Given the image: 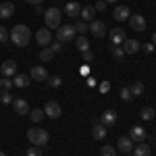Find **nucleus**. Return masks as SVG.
<instances>
[{
	"label": "nucleus",
	"mask_w": 156,
	"mask_h": 156,
	"mask_svg": "<svg viewBox=\"0 0 156 156\" xmlns=\"http://www.w3.org/2000/svg\"><path fill=\"white\" fill-rule=\"evenodd\" d=\"M11 40H12L15 46L25 48V46L29 44V40H31V29H29L27 25H15L11 29Z\"/></svg>",
	"instance_id": "obj_1"
},
{
	"label": "nucleus",
	"mask_w": 156,
	"mask_h": 156,
	"mask_svg": "<svg viewBox=\"0 0 156 156\" xmlns=\"http://www.w3.org/2000/svg\"><path fill=\"white\" fill-rule=\"evenodd\" d=\"M27 140L37 148H44L50 142V133L46 129H27Z\"/></svg>",
	"instance_id": "obj_2"
},
{
	"label": "nucleus",
	"mask_w": 156,
	"mask_h": 156,
	"mask_svg": "<svg viewBox=\"0 0 156 156\" xmlns=\"http://www.w3.org/2000/svg\"><path fill=\"white\" fill-rule=\"evenodd\" d=\"M60 19H62V11L56 9V6H50L48 11L44 12V21H46V27H48L50 31L60 27Z\"/></svg>",
	"instance_id": "obj_3"
},
{
	"label": "nucleus",
	"mask_w": 156,
	"mask_h": 156,
	"mask_svg": "<svg viewBox=\"0 0 156 156\" xmlns=\"http://www.w3.org/2000/svg\"><path fill=\"white\" fill-rule=\"evenodd\" d=\"M75 36H77V31H75V27H73V25H60L58 29H56V40L62 42V44L75 40Z\"/></svg>",
	"instance_id": "obj_4"
},
{
	"label": "nucleus",
	"mask_w": 156,
	"mask_h": 156,
	"mask_svg": "<svg viewBox=\"0 0 156 156\" xmlns=\"http://www.w3.org/2000/svg\"><path fill=\"white\" fill-rule=\"evenodd\" d=\"M44 112H46V117H50V119H58L60 115H62V108H60L58 102L48 100V102H46V106H44Z\"/></svg>",
	"instance_id": "obj_5"
},
{
	"label": "nucleus",
	"mask_w": 156,
	"mask_h": 156,
	"mask_svg": "<svg viewBox=\"0 0 156 156\" xmlns=\"http://www.w3.org/2000/svg\"><path fill=\"white\" fill-rule=\"evenodd\" d=\"M108 37H110V44H112V46H121V44L127 40V36H125V29H121V27L110 29V31H108Z\"/></svg>",
	"instance_id": "obj_6"
},
{
	"label": "nucleus",
	"mask_w": 156,
	"mask_h": 156,
	"mask_svg": "<svg viewBox=\"0 0 156 156\" xmlns=\"http://www.w3.org/2000/svg\"><path fill=\"white\" fill-rule=\"evenodd\" d=\"M129 25H131V29H135V31H146V19L140 15V12H133V15H129Z\"/></svg>",
	"instance_id": "obj_7"
},
{
	"label": "nucleus",
	"mask_w": 156,
	"mask_h": 156,
	"mask_svg": "<svg viewBox=\"0 0 156 156\" xmlns=\"http://www.w3.org/2000/svg\"><path fill=\"white\" fill-rule=\"evenodd\" d=\"M36 42L40 44V46H50V42H52V31H50L48 27H44V29H37L36 34Z\"/></svg>",
	"instance_id": "obj_8"
},
{
	"label": "nucleus",
	"mask_w": 156,
	"mask_h": 156,
	"mask_svg": "<svg viewBox=\"0 0 156 156\" xmlns=\"http://www.w3.org/2000/svg\"><path fill=\"white\" fill-rule=\"evenodd\" d=\"M129 137H131L133 142H146V137H148V133H146V129L142 127V125H133L131 131H129Z\"/></svg>",
	"instance_id": "obj_9"
},
{
	"label": "nucleus",
	"mask_w": 156,
	"mask_h": 156,
	"mask_svg": "<svg viewBox=\"0 0 156 156\" xmlns=\"http://www.w3.org/2000/svg\"><path fill=\"white\" fill-rule=\"evenodd\" d=\"M117 150H121L123 154H129V152H133V140L129 137V135L119 137V140H117Z\"/></svg>",
	"instance_id": "obj_10"
},
{
	"label": "nucleus",
	"mask_w": 156,
	"mask_h": 156,
	"mask_svg": "<svg viewBox=\"0 0 156 156\" xmlns=\"http://www.w3.org/2000/svg\"><path fill=\"white\" fill-rule=\"evenodd\" d=\"M0 73H2V77H15L17 75V62L15 60H4L2 67H0Z\"/></svg>",
	"instance_id": "obj_11"
},
{
	"label": "nucleus",
	"mask_w": 156,
	"mask_h": 156,
	"mask_svg": "<svg viewBox=\"0 0 156 156\" xmlns=\"http://www.w3.org/2000/svg\"><path fill=\"white\" fill-rule=\"evenodd\" d=\"M90 31H92V36H94V37L100 40V37L106 36V25L102 23V21H92V23H90Z\"/></svg>",
	"instance_id": "obj_12"
},
{
	"label": "nucleus",
	"mask_w": 156,
	"mask_h": 156,
	"mask_svg": "<svg viewBox=\"0 0 156 156\" xmlns=\"http://www.w3.org/2000/svg\"><path fill=\"white\" fill-rule=\"evenodd\" d=\"M29 77H31L34 81H46V79H48V71H46V67L37 65V67H34V69H31Z\"/></svg>",
	"instance_id": "obj_13"
},
{
	"label": "nucleus",
	"mask_w": 156,
	"mask_h": 156,
	"mask_svg": "<svg viewBox=\"0 0 156 156\" xmlns=\"http://www.w3.org/2000/svg\"><path fill=\"white\" fill-rule=\"evenodd\" d=\"M129 15H131V11H129V6H125V4H119V6L112 11L115 21H127V19H129Z\"/></svg>",
	"instance_id": "obj_14"
},
{
	"label": "nucleus",
	"mask_w": 156,
	"mask_h": 156,
	"mask_svg": "<svg viewBox=\"0 0 156 156\" xmlns=\"http://www.w3.org/2000/svg\"><path fill=\"white\" fill-rule=\"evenodd\" d=\"M12 108H15L17 115H29V104H27V100H23V98H15L12 100Z\"/></svg>",
	"instance_id": "obj_15"
},
{
	"label": "nucleus",
	"mask_w": 156,
	"mask_h": 156,
	"mask_svg": "<svg viewBox=\"0 0 156 156\" xmlns=\"http://www.w3.org/2000/svg\"><path fill=\"white\" fill-rule=\"evenodd\" d=\"M140 46H142V44H140L137 40H125V42H123V52H125V54H135V52L140 50Z\"/></svg>",
	"instance_id": "obj_16"
},
{
	"label": "nucleus",
	"mask_w": 156,
	"mask_h": 156,
	"mask_svg": "<svg viewBox=\"0 0 156 156\" xmlns=\"http://www.w3.org/2000/svg\"><path fill=\"white\" fill-rule=\"evenodd\" d=\"M100 123H102L104 127H112V125L117 123V112H115V110H106V112H102Z\"/></svg>",
	"instance_id": "obj_17"
},
{
	"label": "nucleus",
	"mask_w": 156,
	"mask_h": 156,
	"mask_svg": "<svg viewBox=\"0 0 156 156\" xmlns=\"http://www.w3.org/2000/svg\"><path fill=\"white\" fill-rule=\"evenodd\" d=\"M15 12V4L12 2H2L0 4V19H11Z\"/></svg>",
	"instance_id": "obj_18"
},
{
	"label": "nucleus",
	"mask_w": 156,
	"mask_h": 156,
	"mask_svg": "<svg viewBox=\"0 0 156 156\" xmlns=\"http://www.w3.org/2000/svg\"><path fill=\"white\" fill-rule=\"evenodd\" d=\"M65 12H67V17H79L81 15V4L79 2H69L67 6H65Z\"/></svg>",
	"instance_id": "obj_19"
},
{
	"label": "nucleus",
	"mask_w": 156,
	"mask_h": 156,
	"mask_svg": "<svg viewBox=\"0 0 156 156\" xmlns=\"http://www.w3.org/2000/svg\"><path fill=\"white\" fill-rule=\"evenodd\" d=\"M12 83L17 85V87H27V85L31 83V77L29 75H23V73H17L15 79H12Z\"/></svg>",
	"instance_id": "obj_20"
},
{
	"label": "nucleus",
	"mask_w": 156,
	"mask_h": 156,
	"mask_svg": "<svg viewBox=\"0 0 156 156\" xmlns=\"http://www.w3.org/2000/svg\"><path fill=\"white\" fill-rule=\"evenodd\" d=\"M81 19H83L85 23H87V21H90V23L96 21V9H94V6H83V9H81Z\"/></svg>",
	"instance_id": "obj_21"
},
{
	"label": "nucleus",
	"mask_w": 156,
	"mask_h": 156,
	"mask_svg": "<svg viewBox=\"0 0 156 156\" xmlns=\"http://www.w3.org/2000/svg\"><path fill=\"white\" fill-rule=\"evenodd\" d=\"M133 156H150V146L146 142H140L137 146H133Z\"/></svg>",
	"instance_id": "obj_22"
},
{
	"label": "nucleus",
	"mask_w": 156,
	"mask_h": 156,
	"mask_svg": "<svg viewBox=\"0 0 156 156\" xmlns=\"http://www.w3.org/2000/svg\"><path fill=\"white\" fill-rule=\"evenodd\" d=\"M44 117H46L44 108H34V110H29V119H31V123H42Z\"/></svg>",
	"instance_id": "obj_23"
},
{
	"label": "nucleus",
	"mask_w": 156,
	"mask_h": 156,
	"mask_svg": "<svg viewBox=\"0 0 156 156\" xmlns=\"http://www.w3.org/2000/svg\"><path fill=\"white\" fill-rule=\"evenodd\" d=\"M92 135H94V140H102V137L106 135V127H104L102 123H94V127H92Z\"/></svg>",
	"instance_id": "obj_24"
},
{
	"label": "nucleus",
	"mask_w": 156,
	"mask_h": 156,
	"mask_svg": "<svg viewBox=\"0 0 156 156\" xmlns=\"http://www.w3.org/2000/svg\"><path fill=\"white\" fill-rule=\"evenodd\" d=\"M75 46H77L79 52H85V50H90V42H87L85 36H79V37H75Z\"/></svg>",
	"instance_id": "obj_25"
},
{
	"label": "nucleus",
	"mask_w": 156,
	"mask_h": 156,
	"mask_svg": "<svg viewBox=\"0 0 156 156\" xmlns=\"http://www.w3.org/2000/svg\"><path fill=\"white\" fill-rule=\"evenodd\" d=\"M73 27H75V31H77V34H81V36H85V34H87V31H90V25L85 23L83 19H77V21H75V25H73Z\"/></svg>",
	"instance_id": "obj_26"
},
{
	"label": "nucleus",
	"mask_w": 156,
	"mask_h": 156,
	"mask_svg": "<svg viewBox=\"0 0 156 156\" xmlns=\"http://www.w3.org/2000/svg\"><path fill=\"white\" fill-rule=\"evenodd\" d=\"M129 90H131V96H142L144 94V83L142 81H135V83L129 85Z\"/></svg>",
	"instance_id": "obj_27"
},
{
	"label": "nucleus",
	"mask_w": 156,
	"mask_h": 156,
	"mask_svg": "<svg viewBox=\"0 0 156 156\" xmlns=\"http://www.w3.org/2000/svg\"><path fill=\"white\" fill-rule=\"evenodd\" d=\"M40 58L44 60V62H50V60L54 58V52H52V50H50L48 46H46V48H42V50H40Z\"/></svg>",
	"instance_id": "obj_28"
},
{
	"label": "nucleus",
	"mask_w": 156,
	"mask_h": 156,
	"mask_svg": "<svg viewBox=\"0 0 156 156\" xmlns=\"http://www.w3.org/2000/svg\"><path fill=\"white\" fill-rule=\"evenodd\" d=\"M12 100H15V98L11 96L9 90H2V92H0V102H2V104H12Z\"/></svg>",
	"instance_id": "obj_29"
},
{
	"label": "nucleus",
	"mask_w": 156,
	"mask_h": 156,
	"mask_svg": "<svg viewBox=\"0 0 156 156\" xmlns=\"http://www.w3.org/2000/svg\"><path fill=\"white\" fill-rule=\"evenodd\" d=\"M100 156H117L115 146H102V148H100Z\"/></svg>",
	"instance_id": "obj_30"
},
{
	"label": "nucleus",
	"mask_w": 156,
	"mask_h": 156,
	"mask_svg": "<svg viewBox=\"0 0 156 156\" xmlns=\"http://www.w3.org/2000/svg\"><path fill=\"white\" fill-rule=\"evenodd\" d=\"M140 117H142L144 121H150L152 117H156V110H154V108H144V110L140 112Z\"/></svg>",
	"instance_id": "obj_31"
},
{
	"label": "nucleus",
	"mask_w": 156,
	"mask_h": 156,
	"mask_svg": "<svg viewBox=\"0 0 156 156\" xmlns=\"http://www.w3.org/2000/svg\"><path fill=\"white\" fill-rule=\"evenodd\" d=\"M50 50H52V52H54V54H58V52H62V50H65V44H62V42H58V40H56V42H50V46H48Z\"/></svg>",
	"instance_id": "obj_32"
},
{
	"label": "nucleus",
	"mask_w": 156,
	"mask_h": 156,
	"mask_svg": "<svg viewBox=\"0 0 156 156\" xmlns=\"http://www.w3.org/2000/svg\"><path fill=\"white\" fill-rule=\"evenodd\" d=\"M131 90H129V85H125V87H121V100H125V102H129L131 100Z\"/></svg>",
	"instance_id": "obj_33"
},
{
	"label": "nucleus",
	"mask_w": 156,
	"mask_h": 156,
	"mask_svg": "<svg viewBox=\"0 0 156 156\" xmlns=\"http://www.w3.org/2000/svg\"><path fill=\"white\" fill-rule=\"evenodd\" d=\"M12 79L11 77H2V79H0V87H2V90H9V92H11V87H12Z\"/></svg>",
	"instance_id": "obj_34"
},
{
	"label": "nucleus",
	"mask_w": 156,
	"mask_h": 156,
	"mask_svg": "<svg viewBox=\"0 0 156 156\" xmlns=\"http://www.w3.org/2000/svg\"><path fill=\"white\" fill-rule=\"evenodd\" d=\"M110 52H112V56H115L117 60L125 56V52H123V48H121V46H110Z\"/></svg>",
	"instance_id": "obj_35"
},
{
	"label": "nucleus",
	"mask_w": 156,
	"mask_h": 156,
	"mask_svg": "<svg viewBox=\"0 0 156 156\" xmlns=\"http://www.w3.org/2000/svg\"><path fill=\"white\" fill-rule=\"evenodd\" d=\"M6 40H11V34H9V29H6V27H2V25H0V44H2V42H6Z\"/></svg>",
	"instance_id": "obj_36"
},
{
	"label": "nucleus",
	"mask_w": 156,
	"mask_h": 156,
	"mask_svg": "<svg viewBox=\"0 0 156 156\" xmlns=\"http://www.w3.org/2000/svg\"><path fill=\"white\" fill-rule=\"evenodd\" d=\"M27 156H42V148H37V146H31V148L27 150Z\"/></svg>",
	"instance_id": "obj_37"
},
{
	"label": "nucleus",
	"mask_w": 156,
	"mask_h": 156,
	"mask_svg": "<svg viewBox=\"0 0 156 156\" xmlns=\"http://www.w3.org/2000/svg\"><path fill=\"white\" fill-rule=\"evenodd\" d=\"M48 81H50V85H52V87H58V85L62 83V79H60L58 75H54V77H48Z\"/></svg>",
	"instance_id": "obj_38"
},
{
	"label": "nucleus",
	"mask_w": 156,
	"mask_h": 156,
	"mask_svg": "<svg viewBox=\"0 0 156 156\" xmlns=\"http://www.w3.org/2000/svg\"><path fill=\"white\" fill-rule=\"evenodd\" d=\"M94 9H96V12L106 11V2H104V0H96V6H94Z\"/></svg>",
	"instance_id": "obj_39"
},
{
	"label": "nucleus",
	"mask_w": 156,
	"mask_h": 156,
	"mask_svg": "<svg viewBox=\"0 0 156 156\" xmlns=\"http://www.w3.org/2000/svg\"><path fill=\"white\" fill-rule=\"evenodd\" d=\"M140 48L144 50L146 54H152V52H154V44H150V42H148V44H142Z\"/></svg>",
	"instance_id": "obj_40"
},
{
	"label": "nucleus",
	"mask_w": 156,
	"mask_h": 156,
	"mask_svg": "<svg viewBox=\"0 0 156 156\" xmlns=\"http://www.w3.org/2000/svg\"><path fill=\"white\" fill-rule=\"evenodd\" d=\"M81 54H83L85 62H92V60H94V52H92V50H85V52H81Z\"/></svg>",
	"instance_id": "obj_41"
},
{
	"label": "nucleus",
	"mask_w": 156,
	"mask_h": 156,
	"mask_svg": "<svg viewBox=\"0 0 156 156\" xmlns=\"http://www.w3.org/2000/svg\"><path fill=\"white\" fill-rule=\"evenodd\" d=\"M108 90H110V81H102V83H100V92H102V94H106Z\"/></svg>",
	"instance_id": "obj_42"
},
{
	"label": "nucleus",
	"mask_w": 156,
	"mask_h": 156,
	"mask_svg": "<svg viewBox=\"0 0 156 156\" xmlns=\"http://www.w3.org/2000/svg\"><path fill=\"white\" fill-rule=\"evenodd\" d=\"M25 2H27V4H34V6H37V4H42L44 0H25Z\"/></svg>",
	"instance_id": "obj_43"
},
{
	"label": "nucleus",
	"mask_w": 156,
	"mask_h": 156,
	"mask_svg": "<svg viewBox=\"0 0 156 156\" xmlns=\"http://www.w3.org/2000/svg\"><path fill=\"white\" fill-rule=\"evenodd\" d=\"M36 12H37V15H44V12H46V11L42 9V4H37V6H36Z\"/></svg>",
	"instance_id": "obj_44"
},
{
	"label": "nucleus",
	"mask_w": 156,
	"mask_h": 156,
	"mask_svg": "<svg viewBox=\"0 0 156 156\" xmlns=\"http://www.w3.org/2000/svg\"><path fill=\"white\" fill-rule=\"evenodd\" d=\"M152 44H154V48H156V31H154V36H152Z\"/></svg>",
	"instance_id": "obj_45"
},
{
	"label": "nucleus",
	"mask_w": 156,
	"mask_h": 156,
	"mask_svg": "<svg viewBox=\"0 0 156 156\" xmlns=\"http://www.w3.org/2000/svg\"><path fill=\"white\" fill-rule=\"evenodd\" d=\"M104 2H106V4H110V2H117V0H104Z\"/></svg>",
	"instance_id": "obj_46"
},
{
	"label": "nucleus",
	"mask_w": 156,
	"mask_h": 156,
	"mask_svg": "<svg viewBox=\"0 0 156 156\" xmlns=\"http://www.w3.org/2000/svg\"><path fill=\"white\" fill-rule=\"evenodd\" d=\"M0 156H4V152H0Z\"/></svg>",
	"instance_id": "obj_47"
},
{
	"label": "nucleus",
	"mask_w": 156,
	"mask_h": 156,
	"mask_svg": "<svg viewBox=\"0 0 156 156\" xmlns=\"http://www.w3.org/2000/svg\"><path fill=\"white\" fill-rule=\"evenodd\" d=\"M0 75H2V73H0Z\"/></svg>",
	"instance_id": "obj_48"
}]
</instances>
